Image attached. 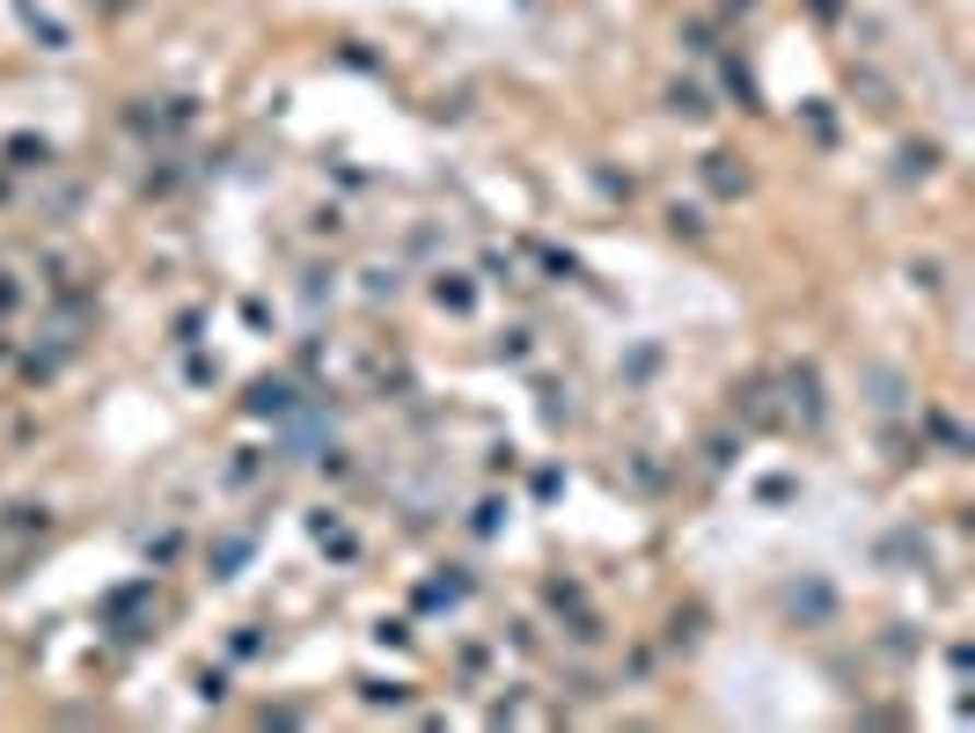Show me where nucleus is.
<instances>
[{
  "label": "nucleus",
  "instance_id": "nucleus-7",
  "mask_svg": "<svg viewBox=\"0 0 975 733\" xmlns=\"http://www.w3.org/2000/svg\"><path fill=\"white\" fill-rule=\"evenodd\" d=\"M15 301H23V287H15V279H0V316H8Z\"/></svg>",
  "mask_w": 975,
  "mask_h": 733
},
{
  "label": "nucleus",
  "instance_id": "nucleus-2",
  "mask_svg": "<svg viewBox=\"0 0 975 733\" xmlns=\"http://www.w3.org/2000/svg\"><path fill=\"white\" fill-rule=\"evenodd\" d=\"M733 411L748 418V426H770V418H778L770 411V382H741V389H733Z\"/></svg>",
  "mask_w": 975,
  "mask_h": 733
},
{
  "label": "nucleus",
  "instance_id": "nucleus-6",
  "mask_svg": "<svg viewBox=\"0 0 975 733\" xmlns=\"http://www.w3.org/2000/svg\"><path fill=\"white\" fill-rule=\"evenodd\" d=\"M440 309H469V287H463V279H440Z\"/></svg>",
  "mask_w": 975,
  "mask_h": 733
},
{
  "label": "nucleus",
  "instance_id": "nucleus-4",
  "mask_svg": "<svg viewBox=\"0 0 975 733\" xmlns=\"http://www.w3.org/2000/svg\"><path fill=\"white\" fill-rule=\"evenodd\" d=\"M668 110H683V118H705L711 103H705V89H697V81H675V89H668Z\"/></svg>",
  "mask_w": 975,
  "mask_h": 733
},
{
  "label": "nucleus",
  "instance_id": "nucleus-9",
  "mask_svg": "<svg viewBox=\"0 0 975 733\" xmlns=\"http://www.w3.org/2000/svg\"><path fill=\"white\" fill-rule=\"evenodd\" d=\"M727 8H756V0H727Z\"/></svg>",
  "mask_w": 975,
  "mask_h": 733
},
{
  "label": "nucleus",
  "instance_id": "nucleus-3",
  "mask_svg": "<svg viewBox=\"0 0 975 733\" xmlns=\"http://www.w3.org/2000/svg\"><path fill=\"white\" fill-rule=\"evenodd\" d=\"M705 184H711L719 198H741V184H748V176L733 170V154H705Z\"/></svg>",
  "mask_w": 975,
  "mask_h": 733
},
{
  "label": "nucleus",
  "instance_id": "nucleus-8",
  "mask_svg": "<svg viewBox=\"0 0 975 733\" xmlns=\"http://www.w3.org/2000/svg\"><path fill=\"white\" fill-rule=\"evenodd\" d=\"M96 8H111V15H118V8H132V0H96Z\"/></svg>",
  "mask_w": 975,
  "mask_h": 733
},
{
  "label": "nucleus",
  "instance_id": "nucleus-5",
  "mask_svg": "<svg viewBox=\"0 0 975 733\" xmlns=\"http://www.w3.org/2000/svg\"><path fill=\"white\" fill-rule=\"evenodd\" d=\"M8 154H15V170H45V140H8Z\"/></svg>",
  "mask_w": 975,
  "mask_h": 733
},
{
  "label": "nucleus",
  "instance_id": "nucleus-1",
  "mask_svg": "<svg viewBox=\"0 0 975 733\" xmlns=\"http://www.w3.org/2000/svg\"><path fill=\"white\" fill-rule=\"evenodd\" d=\"M785 389H792V411L800 418H822V382H814V366H792Z\"/></svg>",
  "mask_w": 975,
  "mask_h": 733
}]
</instances>
